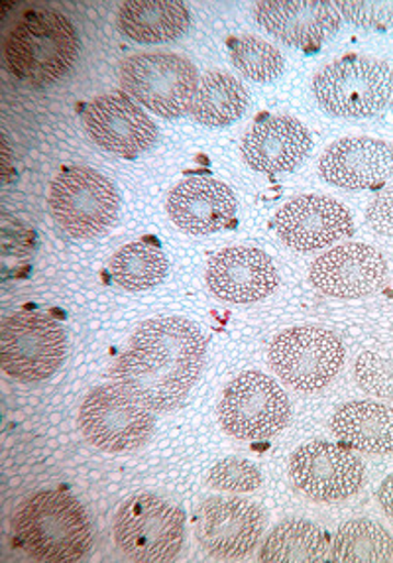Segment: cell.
Here are the masks:
<instances>
[{
	"label": "cell",
	"mask_w": 393,
	"mask_h": 563,
	"mask_svg": "<svg viewBox=\"0 0 393 563\" xmlns=\"http://www.w3.org/2000/svg\"><path fill=\"white\" fill-rule=\"evenodd\" d=\"M205 355V335L193 321L158 318L144 321L132 335L111 376L151 412H169L188 398Z\"/></svg>",
	"instance_id": "6da1fadb"
},
{
	"label": "cell",
	"mask_w": 393,
	"mask_h": 563,
	"mask_svg": "<svg viewBox=\"0 0 393 563\" xmlns=\"http://www.w3.org/2000/svg\"><path fill=\"white\" fill-rule=\"evenodd\" d=\"M12 532L36 562H79L93 545V528L85 508L61 488L26 498L12 518Z\"/></svg>",
	"instance_id": "7a4b0ae2"
},
{
	"label": "cell",
	"mask_w": 393,
	"mask_h": 563,
	"mask_svg": "<svg viewBox=\"0 0 393 563\" xmlns=\"http://www.w3.org/2000/svg\"><path fill=\"white\" fill-rule=\"evenodd\" d=\"M77 54V30L61 12L52 9L24 12L4 40L10 74L32 87L56 84L74 67Z\"/></svg>",
	"instance_id": "3957f363"
},
{
	"label": "cell",
	"mask_w": 393,
	"mask_h": 563,
	"mask_svg": "<svg viewBox=\"0 0 393 563\" xmlns=\"http://www.w3.org/2000/svg\"><path fill=\"white\" fill-rule=\"evenodd\" d=\"M113 530L119 550L132 562H171L186 542V517L168 500L144 493L119 508Z\"/></svg>",
	"instance_id": "277c9868"
},
{
	"label": "cell",
	"mask_w": 393,
	"mask_h": 563,
	"mask_svg": "<svg viewBox=\"0 0 393 563\" xmlns=\"http://www.w3.org/2000/svg\"><path fill=\"white\" fill-rule=\"evenodd\" d=\"M313 93L318 104L335 117H374L392 101L393 71L384 62L370 57H343L318 71Z\"/></svg>",
	"instance_id": "5b68a950"
},
{
	"label": "cell",
	"mask_w": 393,
	"mask_h": 563,
	"mask_svg": "<svg viewBox=\"0 0 393 563\" xmlns=\"http://www.w3.org/2000/svg\"><path fill=\"white\" fill-rule=\"evenodd\" d=\"M56 225L74 239H94L114 225L121 198L113 181L93 168L64 169L49 189Z\"/></svg>",
	"instance_id": "8992f818"
},
{
	"label": "cell",
	"mask_w": 393,
	"mask_h": 563,
	"mask_svg": "<svg viewBox=\"0 0 393 563\" xmlns=\"http://www.w3.org/2000/svg\"><path fill=\"white\" fill-rule=\"evenodd\" d=\"M121 85L124 93L151 113L179 119L191 111L196 69L178 54H138L122 64Z\"/></svg>",
	"instance_id": "52a82bcc"
},
{
	"label": "cell",
	"mask_w": 393,
	"mask_h": 563,
	"mask_svg": "<svg viewBox=\"0 0 393 563\" xmlns=\"http://www.w3.org/2000/svg\"><path fill=\"white\" fill-rule=\"evenodd\" d=\"M66 329L40 311H20L0 329V363L20 383H40L57 373L66 358Z\"/></svg>",
	"instance_id": "ba28073f"
},
{
	"label": "cell",
	"mask_w": 393,
	"mask_h": 563,
	"mask_svg": "<svg viewBox=\"0 0 393 563\" xmlns=\"http://www.w3.org/2000/svg\"><path fill=\"white\" fill-rule=\"evenodd\" d=\"M291 404L272 376L246 371L226 386L218 420L236 440H270L290 422Z\"/></svg>",
	"instance_id": "9c48e42d"
},
{
	"label": "cell",
	"mask_w": 393,
	"mask_h": 563,
	"mask_svg": "<svg viewBox=\"0 0 393 563\" xmlns=\"http://www.w3.org/2000/svg\"><path fill=\"white\" fill-rule=\"evenodd\" d=\"M79 428L99 450H138L154 432V412L121 385H103L85 398Z\"/></svg>",
	"instance_id": "30bf717a"
},
{
	"label": "cell",
	"mask_w": 393,
	"mask_h": 563,
	"mask_svg": "<svg viewBox=\"0 0 393 563\" xmlns=\"http://www.w3.org/2000/svg\"><path fill=\"white\" fill-rule=\"evenodd\" d=\"M345 363V347L327 329L291 328L273 339L270 365L285 385L300 393L321 390Z\"/></svg>",
	"instance_id": "8fae6325"
},
{
	"label": "cell",
	"mask_w": 393,
	"mask_h": 563,
	"mask_svg": "<svg viewBox=\"0 0 393 563\" xmlns=\"http://www.w3.org/2000/svg\"><path fill=\"white\" fill-rule=\"evenodd\" d=\"M291 481L313 500L330 503L356 495L364 481V463L345 443H305L293 451Z\"/></svg>",
	"instance_id": "7c38bea8"
},
{
	"label": "cell",
	"mask_w": 393,
	"mask_h": 563,
	"mask_svg": "<svg viewBox=\"0 0 393 563\" xmlns=\"http://www.w3.org/2000/svg\"><path fill=\"white\" fill-rule=\"evenodd\" d=\"M193 526L196 542L206 554L216 560H240L260 542L266 517L246 498L215 497L199 508Z\"/></svg>",
	"instance_id": "4fadbf2b"
},
{
	"label": "cell",
	"mask_w": 393,
	"mask_h": 563,
	"mask_svg": "<svg viewBox=\"0 0 393 563\" xmlns=\"http://www.w3.org/2000/svg\"><path fill=\"white\" fill-rule=\"evenodd\" d=\"M83 124L94 144L128 161L158 142V124L124 93L97 97L85 107Z\"/></svg>",
	"instance_id": "5bb4252c"
},
{
	"label": "cell",
	"mask_w": 393,
	"mask_h": 563,
	"mask_svg": "<svg viewBox=\"0 0 393 563\" xmlns=\"http://www.w3.org/2000/svg\"><path fill=\"white\" fill-rule=\"evenodd\" d=\"M281 241L301 251H321L355 233L352 216L337 199L300 196L281 207L273 219Z\"/></svg>",
	"instance_id": "9a60e30c"
},
{
	"label": "cell",
	"mask_w": 393,
	"mask_h": 563,
	"mask_svg": "<svg viewBox=\"0 0 393 563\" xmlns=\"http://www.w3.org/2000/svg\"><path fill=\"white\" fill-rule=\"evenodd\" d=\"M254 14L273 38L303 52H315L340 29L337 2L325 0H266Z\"/></svg>",
	"instance_id": "2e32d148"
},
{
	"label": "cell",
	"mask_w": 393,
	"mask_h": 563,
	"mask_svg": "<svg viewBox=\"0 0 393 563\" xmlns=\"http://www.w3.org/2000/svg\"><path fill=\"white\" fill-rule=\"evenodd\" d=\"M385 274L388 264L374 246L350 243L318 256L311 266L310 278L327 296L356 300L378 290Z\"/></svg>",
	"instance_id": "e0dca14e"
},
{
	"label": "cell",
	"mask_w": 393,
	"mask_h": 563,
	"mask_svg": "<svg viewBox=\"0 0 393 563\" xmlns=\"http://www.w3.org/2000/svg\"><path fill=\"white\" fill-rule=\"evenodd\" d=\"M273 261L260 249L231 246L211 258L206 284L216 298L231 303H252L278 288Z\"/></svg>",
	"instance_id": "ac0fdd59"
},
{
	"label": "cell",
	"mask_w": 393,
	"mask_h": 563,
	"mask_svg": "<svg viewBox=\"0 0 393 563\" xmlns=\"http://www.w3.org/2000/svg\"><path fill=\"white\" fill-rule=\"evenodd\" d=\"M236 196L215 178L183 179L169 191L168 213L173 223L191 235H211L235 223Z\"/></svg>",
	"instance_id": "d6986e66"
},
{
	"label": "cell",
	"mask_w": 393,
	"mask_h": 563,
	"mask_svg": "<svg viewBox=\"0 0 393 563\" xmlns=\"http://www.w3.org/2000/svg\"><path fill=\"white\" fill-rule=\"evenodd\" d=\"M318 169L337 188H380L392 178L393 148L375 139H345L328 146Z\"/></svg>",
	"instance_id": "ffe728a7"
},
{
	"label": "cell",
	"mask_w": 393,
	"mask_h": 563,
	"mask_svg": "<svg viewBox=\"0 0 393 563\" xmlns=\"http://www.w3.org/2000/svg\"><path fill=\"white\" fill-rule=\"evenodd\" d=\"M310 151V131L293 117H262L243 141L246 164L270 176L297 168Z\"/></svg>",
	"instance_id": "44dd1931"
},
{
	"label": "cell",
	"mask_w": 393,
	"mask_h": 563,
	"mask_svg": "<svg viewBox=\"0 0 393 563\" xmlns=\"http://www.w3.org/2000/svg\"><path fill=\"white\" fill-rule=\"evenodd\" d=\"M191 22L188 7L178 0H131L119 9V29L141 44H161L186 34Z\"/></svg>",
	"instance_id": "7402d4cb"
},
{
	"label": "cell",
	"mask_w": 393,
	"mask_h": 563,
	"mask_svg": "<svg viewBox=\"0 0 393 563\" xmlns=\"http://www.w3.org/2000/svg\"><path fill=\"white\" fill-rule=\"evenodd\" d=\"M333 432L350 450L362 453L393 451V408L360 400L343 406L333 418Z\"/></svg>",
	"instance_id": "603a6c76"
},
{
	"label": "cell",
	"mask_w": 393,
	"mask_h": 563,
	"mask_svg": "<svg viewBox=\"0 0 393 563\" xmlns=\"http://www.w3.org/2000/svg\"><path fill=\"white\" fill-rule=\"evenodd\" d=\"M328 558V538L310 520H285L263 542L258 560L270 563H315Z\"/></svg>",
	"instance_id": "cb8c5ba5"
},
{
	"label": "cell",
	"mask_w": 393,
	"mask_h": 563,
	"mask_svg": "<svg viewBox=\"0 0 393 563\" xmlns=\"http://www.w3.org/2000/svg\"><path fill=\"white\" fill-rule=\"evenodd\" d=\"M248 107L244 85L231 74L211 71L196 87L191 114L206 126H228L243 117Z\"/></svg>",
	"instance_id": "d4e9b609"
},
{
	"label": "cell",
	"mask_w": 393,
	"mask_h": 563,
	"mask_svg": "<svg viewBox=\"0 0 393 563\" xmlns=\"http://www.w3.org/2000/svg\"><path fill=\"white\" fill-rule=\"evenodd\" d=\"M330 560L340 563L393 562V540L372 520H352L338 528Z\"/></svg>",
	"instance_id": "484cf974"
},
{
	"label": "cell",
	"mask_w": 393,
	"mask_h": 563,
	"mask_svg": "<svg viewBox=\"0 0 393 563\" xmlns=\"http://www.w3.org/2000/svg\"><path fill=\"white\" fill-rule=\"evenodd\" d=\"M109 271L124 290H150L168 276V258L156 244H126L114 254Z\"/></svg>",
	"instance_id": "4316f807"
},
{
	"label": "cell",
	"mask_w": 393,
	"mask_h": 563,
	"mask_svg": "<svg viewBox=\"0 0 393 563\" xmlns=\"http://www.w3.org/2000/svg\"><path fill=\"white\" fill-rule=\"evenodd\" d=\"M231 57L243 76L268 84L283 74V56L280 49L256 36H240L228 42Z\"/></svg>",
	"instance_id": "83f0119b"
},
{
	"label": "cell",
	"mask_w": 393,
	"mask_h": 563,
	"mask_svg": "<svg viewBox=\"0 0 393 563\" xmlns=\"http://www.w3.org/2000/svg\"><path fill=\"white\" fill-rule=\"evenodd\" d=\"M206 483L209 487L226 493H252L262 485V475L252 461L226 457L211 470Z\"/></svg>",
	"instance_id": "f1b7e54d"
},
{
	"label": "cell",
	"mask_w": 393,
	"mask_h": 563,
	"mask_svg": "<svg viewBox=\"0 0 393 563\" xmlns=\"http://www.w3.org/2000/svg\"><path fill=\"white\" fill-rule=\"evenodd\" d=\"M356 375L362 388L372 395L393 398V363L364 353L356 363Z\"/></svg>",
	"instance_id": "f546056e"
},
{
	"label": "cell",
	"mask_w": 393,
	"mask_h": 563,
	"mask_svg": "<svg viewBox=\"0 0 393 563\" xmlns=\"http://www.w3.org/2000/svg\"><path fill=\"white\" fill-rule=\"evenodd\" d=\"M340 16L364 29L393 26V2H337Z\"/></svg>",
	"instance_id": "4dcf8cb0"
},
{
	"label": "cell",
	"mask_w": 393,
	"mask_h": 563,
	"mask_svg": "<svg viewBox=\"0 0 393 563\" xmlns=\"http://www.w3.org/2000/svg\"><path fill=\"white\" fill-rule=\"evenodd\" d=\"M368 221L382 235L393 236V191H385L368 209Z\"/></svg>",
	"instance_id": "1f68e13d"
},
{
	"label": "cell",
	"mask_w": 393,
	"mask_h": 563,
	"mask_svg": "<svg viewBox=\"0 0 393 563\" xmlns=\"http://www.w3.org/2000/svg\"><path fill=\"white\" fill-rule=\"evenodd\" d=\"M378 497H380V503H382L385 515L393 518V475L390 479L384 481V485L380 488V495H378Z\"/></svg>",
	"instance_id": "d6a6232c"
}]
</instances>
